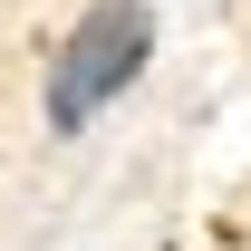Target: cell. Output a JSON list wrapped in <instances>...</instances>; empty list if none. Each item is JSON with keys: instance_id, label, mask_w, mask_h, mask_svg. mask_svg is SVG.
Returning <instances> with one entry per match:
<instances>
[{"instance_id": "cell-1", "label": "cell", "mask_w": 251, "mask_h": 251, "mask_svg": "<svg viewBox=\"0 0 251 251\" xmlns=\"http://www.w3.org/2000/svg\"><path fill=\"white\" fill-rule=\"evenodd\" d=\"M145 58H155V10H145V0H97L87 20L49 49V87H39L49 126L77 135L106 97H126L135 77H145Z\"/></svg>"}]
</instances>
